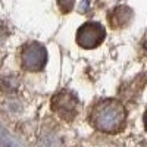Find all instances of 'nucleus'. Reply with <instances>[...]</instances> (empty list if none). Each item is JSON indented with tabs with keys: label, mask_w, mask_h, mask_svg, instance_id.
Returning a JSON list of instances; mask_svg holds the SVG:
<instances>
[{
	"label": "nucleus",
	"mask_w": 147,
	"mask_h": 147,
	"mask_svg": "<svg viewBox=\"0 0 147 147\" xmlns=\"http://www.w3.org/2000/svg\"><path fill=\"white\" fill-rule=\"evenodd\" d=\"M88 121L93 128L105 134H118L127 122V109L116 99L96 102L90 110Z\"/></svg>",
	"instance_id": "f257e3e1"
},
{
	"label": "nucleus",
	"mask_w": 147,
	"mask_h": 147,
	"mask_svg": "<svg viewBox=\"0 0 147 147\" xmlns=\"http://www.w3.org/2000/svg\"><path fill=\"white\" fill-rule=\"evenodd\" d=\"M52 109L60 119L72 122L80 113V100L72 91L62 90L53 96Z\"/></svg>",
	"instance_id": "f03ea898"
},
{
	"label": "nucleus",
	"mask_w": 147,
	"mask_h": 147,
	"mask_svg": "<svg viewBox=\"0 0 147 147\" xmlns=\"http://www.w3.org/2000/svg\"><path fill=\"white\" fill-rule=\"evenodd\" d=\"M47 63V50L38 41H28L21 50V65L28 72H40Z\"/></svg>",
	"instance_id": "7ed1b4c3"
},
{
	"label": "nucleus",
	"mask_w": 147,
	"mask_h": 147,
	"mask_svg": "<svg viewBox=\"0 0 147 147\" xmlns=\"http://www.w3.org/2000/svg\"><path fill=\"white\" fill-rule=\"evenodd\" d=\"M106 38V30L100 22L88 21L82 24L77 31V44L82 49H96L99 47Z\"/></svg>",
	"instance_id": "20e7f679"
},
{
	"label": "nucleus",
	"mask_w": 147,
	"mask_h": 147,
	"mask_svg": "<svg viewBox=\"0 0 147 147\" xmlns=\"http://www.w3.org/2000/svg\"><path fill=\"white\" fill-rule=\"evenodd\" d=\"M132 18H134L132 9L125 6V5L116 6L112 12H109V15H107L110 27L115 28V30H121V28L128 27L132 21Z\"/></svg>",
	"instance_id": "39448f33"
},
{
	"label": "nucleus",
	"mask_w": 147,
	"mask_h": 147,
	"mask_svg": "<svg viewBox=\"0 0 147 147\" xmlns=\"http://www.w3.org/2000/svg\"><path fill=\"white\" fill-rule=\"evenodd\" d=\"M57 6L62 10V13H69L75 6V0H57Z\"/></svg>",
	"instance_id": "423d86ee"
}]
</instances>
